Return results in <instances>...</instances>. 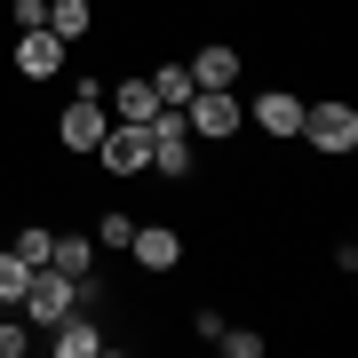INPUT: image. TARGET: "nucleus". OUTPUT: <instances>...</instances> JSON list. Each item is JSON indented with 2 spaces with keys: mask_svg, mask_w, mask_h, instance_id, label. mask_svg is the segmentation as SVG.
I'll return each mask as SVG.
<instances>
[{
  "mask_svg": "<svg viewBox=\"0 0 358 358\" xmlns=\"http://www.w3.org/2000/svg\"><path fill=\"white\" fill-rule=\"evenodd\" d=\"M294 136H303L310 152L343 159V152H358V112H350V103H303V128H294Z\"/></svg>",
  "mask_w": 358,
  "mask_h": 358,
  "instance_id": "f257e3e1",
  "label": "nucleus"
},
{
  "mask_svg": "<svg viewBox=\"0 0 358 358\" xmlns=\"http://www.w3.org/2000/svg\"><path fill=\"white\" fill-rule=\"evenodd\" d=\"M239 103H231V88H192V103H183V128L207 136V143H223V136H239Z\"/></svg>",
  "mask_w": 358,
  "mask_h": 358,
  "instance_id": "f03ea898",
  "label": "nucleus"
},
{
  "mask_svg": "<svg viewBox=\"0 0 358 358\" xmlns=\"http://www.w3.org/2000/svg\"><path fill=\"white\" fill-rule=\"evenodd\" d=\"M96 159L112 167V176H143V167H152V128L112 120V128H103V143H96Z\"/></svg>",
  "mask_w": 358,
  "mask_h": 358,
  "instance_id": "7ed1b4c3",
  "label": "nucleus"
},
{
  "mask_svg": "<svg viewBox=\"0 0 358 358\" xmlns=\"http://www.w3.org/2000/svg\"><path fill=\"white\" fill-rule=\"evenodd\" d=\"M64 310H80V287L64 279V271L40 263V271H32V287H24V319H32V327H56Z\"/></svg>",
  "mask_w": 358,
  "mask_h": 358,
  "instance_id": "20e7f679",
  "label": "nucleus"
},
{
  "mask_svg": "<svg viewBox=\"0 0 358 358\" xmlns=\"http://www.w3.org/2000/svg\"><path fill=\"white\" fill-rule=\"evenodd\" d=\"M16 72H24V80H48V72H64V40H56L48 24L16 32Z\"/></svg>",
  "mask_w": 358,
  "mask_h": 358,
  "instance_id": "39448f33",
  "label": "nucleus"
},
{
  "mask_svg": "<svg viewBox=\"0 0 358 358\" xmlns=\"http://www.w3.org/2000/svg\"><path fill=\"white\" fill-rule=\"evenodd\" d=\"M103 128H112V112H103V96H80L72 112L56 120V136H64L72 152H96V143H103Z\"/></svg>",
  "mask_w": 358,
  "mask_h": 358,
  "instance_id": "423d86ee",
  "label": "nucleus"
},
{
  "mask_svg": "<svg viewBox=\"0 0 358 358\" xmlns=\"http://www.w3.org/2000/svg\"><path fill=\"white\" fill-rule=\"evenodd\" d=\"M128 255H136L143 271H176V263H183V239H176L167 223H136V231H128Z\"/></svg>",
  "mask_w": 358,
  "mask_h": 358,
  "instance_id": "0eeeda50",
  "label": "nucleus"
},
{
  "mask_svg": "<svg viewBox=\"0 0 358 358\" xmlns=\"http://www.w3.org/2000/svg\"><path fill=\"white\" fill-rule=\"evenodd\" d=\"M192 80H199V88H231V80H239V48H223V40H207V48L192 56Z\"/></svg>",
  "mask_w": 358,
  "mask_h": 358,
  "instance_id": "6e6552de",
  "label": "nucleus"
},
{
  "mask_svg": "<svg viewBox=\"0 0 358 358\" xmlns=\"http://www.w3.org/2000/svg\"><path fill=\"white\" fill-rule=\"evenodd\" d=\"M255 128H271V136H294V128H303V96H287V88L255 96Z\"/></svg>",
  "mask_w": 358,
  "mask_h": 358,
  "instance_id": "1a4fd4ad",
  "label": "nucleus"
},
{
  "mask_svg": "<svg viewBox=\"0 0 358 358\" xmlns=\"http://www.w3.org/2000/svg\"><path fill=\"white\" fill-rule=\"evenodd\" d=\"M48 334H56V358H96V350H103V334L80 319V310H64V319H56Z\"/></svg>",
  "mask_w": 358,
  "mask_h": 358,
  "instance_id": "9d476101",
  "label": "nucleus"
},
{
  "mask_svg": "<svg viewBox=\"0 0 358 358\" xmlns=\"http://www.w3.org/2000/svg\"><path fill=\"white\" fill-rule=\"evenodd\" d=\"M152 112H159L152 80H120V88H112V120H136V128H143V120H152Z\"/></svg>",
  "mask_w": 358,
  "mask_h": 358,
  "instance_id": "9b49d317",
  "label": "nucleus"
},
{
  "mask_svg": "<svg viewBox=\"0 0 358 358\" xmlns=\"http://www.w3.org/2000/svg\"><path fill=\"white\" fill-rule=\"evenodd\" d=\"M88 263H96V255H88V239H56V247H48V271H64L80 294H88Z\"/></svg>",
  "mask_w": 358,
  "mask_h": 358,
  "instance_id": "f8f14e48",
  "label": "nucleus"
},
{
  "mask_svg": "<svg viewBox=\"0 0 358 358\" xmlns=\"http://www.w3.org/2000/svg\"><path fill=\"white\" fill-rule=\"evenodd\" d=\"M192 88H199V80H192V64H167V72H152V96L167 103V112H183V103H192Z\"/></svg>",
  "mask_w": 358,
  "mask_h": 358,
  "instance_id": "ddd939ff",
  "label": "nucleus"
},
{
  "mask_svg": "<svg viewBox=\"0 0 358 358\" xmlns=\"http://www.w3.org/2000/svg\"><path fill=\"white\" fill-rule=\"evenodd\" d=\"M48 32H56V40L72 48V40L88 32V0H48Z\"/></svg>",
  "mask_w": 358,
  "mask_h": 358,
  "instance_id": "4468645a",
  "label": "nucleus"
},
{
  "mask_svg": "<svg viewBox=\"0 0 358 358\" xmlns=\"http://www.w3.org/2000/svg\"><path fill=\"white\" fill-rule=\"evenodd\" d=\"M24 287H32V263L16 247H0V303H24Z\"/></svg>",
  "mask_w": 358,
  "mask_h": 358,
  "instance_id": "2eb2a0df",
  "label": "nucleus"
},
{
  "mask_svg": "<svg viewBox=\"0 0 358 358\" xmlns=\"http://www.w3.org/2000/svg\"><path fill=\"white\" fill-rule=\"evenodd\" d=\"M48 247H56V231H40V223H24V231H16V255H24L32 271L48 263Z\"/></svg>",
  "mask_w": 358,
  "mask_h": 358,
  "instance_id": "dca6fc26",
  "label": "nucleus"
},
{
  "mask_svg": "<svg viewBox=\"0 0 358 358\" xmlns=\"http://www.w3.org/2000/svg\"><path fill=\"white\" fill-rule=\"evenodd\" d=\"M215 350H223V358H263V334H247V327H223V334H215Z\"/></svg>",
  "mask_w": 358,
  "mask_h": 358,
  "instance_id": "f3484780",
  "label": "nucleus"
},
{
  "mask_svg": "<svg viewBox=\"0 0 358 358\" xmlns=\"http://www.w3.org/2000/svg\"><path fill=\"white\" fill-rule=\"evenodd\" d=\"M128 231H136L128 215H103V223H96V247H128Z\"/></svg>",
  "mask_w": 358,
  "mask_h": 358,
  "instance_id": "a211bd4d",
  "label": "nucleus"
},
{
  "mask_svg": "<svg viewBox=\"0 0 358 358\" xmlns=\"http://www.w3.org/2000/svg\"><path fill=\"white\" fill-rule=\"evenodd\" d=\"M8 16H16V32H32V24H48V0H16Z\"/></svg>",
  "mask_w": 358,
  "mask_h": 358,
  "instance_id": "6ab92c4d",
  "label": "nucleus"
},
{
  "mask_svg": "<svg viewBox=\"0 0 358 358\" xmlns=\"http://www.w3.org/2000/svg\"><path fill=\"white\" fill-rule=\"evenodd\" d=\"M0 358H24V327H0Z\"/></svg>",
  "mask_w": 358,
  "mask_h": 358,
  "instance_id": "aec40b11",
  "label": "nucleus"
}]
</instances>
